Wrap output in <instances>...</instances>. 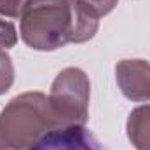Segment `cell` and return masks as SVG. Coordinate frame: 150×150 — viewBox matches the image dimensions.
Returning <instances> with one entry per match:
<instances>
[{"label": "cell", "mask_w": 150, "mask_h": 150, "mask_svg": "<svg viewBox=\"0 0 150 150\" xmlns=\"http://www.w3.org/2000/svg\"><path fill=\"white\" fill-rule=\"evenodd\" d=\"M127 134L138 150H150V107H140L131 112Z\"/></svg>", "instance_id": "cell-6"}, {"label": "cell", "mask_w": 150, "mask_h": 150, "mask_svg": "<svg viewBox=\"0 0 150 150\" xmlns=\"http://www.w3.org/2000/svg\"><path fill=\"white\" fill-rule=\"evenodd\" d=\"M98 18L82 0H28L21 11V37L33 49L52 51L91 38Z\"/></svg>", "instance_id": "cell-1"}, {"label": "cell", "mask_w": 150, "mask_h": 150, "mask_svg": "<svg viewBox=\"0 0 150 150\" xmlns=\"http://www.w3.org/2000/svg\"><path fill=\"white\" fill-rule=\"evenodd\" d=\"M117 82L122 93L134 101L150 100V65L142 59H124L117 65Z\"/></svg>", "instance_id": "cell-5"}, {"label": "cell", "mask_w": 150, "mask_h": 150, "mask_svg": "<svg viewBox=\"0 0 150 150\" xmlns=\"http://www.w3.org/2000/svg\"><path fill=\"white\" fill-rule=\"evenodd\" d=\"M12 79H14V70H12L11 58L4 49H0V94L11 87Z\"/></svg>", "instance_id": "cell-7"}, {"label": "cell", "mask_w": 150, "mask_h": 150, "mask_svg": "<svg viewBox=\"0 0 150 150\" xmlns=\"http://www.w3.org/2000/svg\"><path fill=\"white\" fill-rule=\"evenodd\" d=\"M28 150H105L103 145L82 126L58 127L45 136H42L37 143Z\"/></svg>", "instance_id": "cell-4"}, {"label": "cell", "mask_w": 150, "mask_h": 150, "mask_svg": "<svg viewBox=\"0 0 150 150\" xmlns=\"http://www.w3.org/2000/svg\"><path fill=\"white\" fill-rule=\"evenodd\" d=\"M54 129L58 124L49 98L42 93L21 94L0 113V150L30 149Z\"/></svg>", "instance_id": "cell-2"}, {"label": "cell", "mask_w": 150, "mask_h": 150, "mask_svg": "<svg viewBox=\"0 0 150 150\" xmlns=\"http://www.w3.org/2000/svg\"><path fill=\"white\" fill-rule=\"evenodd\" d=\"M14 44H16V28H14V25L9 23V21L0 19V49L11 47Z\"/></svg>", "instance_id": "cell-8"}, {"label": "cell", "mask_w": 150, "mask_h": 150, "mask_svg": "<svg viewBox=\"0 0 150 150\" xmlns=\"http://www.w3.org/2000/svg\"><path fill=\"white\" fill-rule=\"evenodd\" d=\"M89 80L79 68H67L56 77L49 103L58 127L82 126L87 119Z\"/></svg>", "instance_id": "cell-3"}, {"label": "cell", "mask_w": 150, "mask_h": 150, "mask_svg": "<svg viewBox=\"0 0 150 150\" xmlns=\"http://www.w3.org/2000/svg\"><path fill=\"white\" fill-rule=\"evenodd\" d=\"M82 2H86L87 5H91L100 16L110 12L113 7H115V4H117V0H82Z\"/></svg>", "instance_id": "cell-10"}, {"label": "cell", "mask_w": 150, "mask_h": 150, "mask_svg": "<svg viewBox=\"0 0 150 150\" xmlns=\"http://www.w3.org/2000/svg\"><path fill=\"white\" fill-rule=\"evenodd\" d=\"M26 2L28 0H0V14L9 16V18H16L21 14Z\"/></svg>", "instance_id": "cell-9"}]
</instances>
